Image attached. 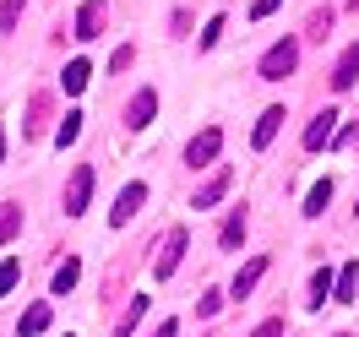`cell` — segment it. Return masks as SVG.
Wrapping results in <instances>:
<instances>
[{
    "mask_svg": "<svg viewBox=\"0 0 359 337\" xmlns=\"http://www.w3.org/2000/svg\"><path fill=\"white\" fill-rule=\"evenodd\" d=\"M294 66H299V44L294 39H283V44H272L267 55H262V82H283V76H294Z\"/></svg>",
    "mask_w": 359,
    "mask_h": 337,
    "instance_id": "6da1fadb",
    "label": "cell"
},
{
    "mask_svg": "<svg viewBox=\"0 0 359 337\" xmlns=\"http://www.w3.org/2000/svg\"><path fill=\"white\" fill-rule=\"evenodd\" d=\"M88 196H93V169L76 163V169H71V185H66V218H82V212H88Z\"/></svg>",
    "mask_w": 359,
    "mask_h": 337,
    "instance_id": "7a4b0ae2",
    "label": "cell"
},
{
    "mask_svg": "<svg viewBox=\"0 0 359 337\" xmlns=\"http://www.w3.org/2000/svg\"><path fill=\"white\" fill-rule=\"evenodd\" d=\"M332 136H337V109H321L305 125V153H321V147H332Z\"/></svg>",
    "mask_w": 359,
    "mask_h": 337,
    "instance_id": "3957f363",
    "label": "cell"
},
{
    "mask_svg": "<svg viewBox=\"0 0 359 337\" xmlns=\"http://www.w3.org/2000/svg\"><path fill=\"white\" fill-rule=\"evenodd\" d=\"M218 147H224V131H218V125H207V131L185 147V163H191V169H202V163H212V158H218Z\"/></svg>",
    "mask_w": 359,
    "mask_h": 337,
    "instance_id": "277c9868",
    "label": "cell"
},
{
    "mask_svg": "<svg viewBox=\"0 0 359 337\" xmlns=\"http://www.w3.org/2000/svg\"><path fill=\"white\" fill-rule=\"evenodd\" d=\"M153 114H158V92L142 88L131 104H126V125H131V131H147V125H153Z\"/></svg>",
    "mask_w": 359,
    "mask_h": 337,
    "instance_id": "5b68a950",
    "label": "cell"
},
{
    "mask_svg": "<svg viewBox=\"0 0 359 337\" xmlns=\"http://www.w3.org/2000/svg\"><path fill=\"white\" fill-rule=\"evenodd\" d=\"M142 202H147V185L136 180V185H126V191H120V202H114V212H109V223L120 228V223H131L136 212H142Z\"/></svg>",
    "mask_w": 359,
    "mask_h": 337,
    "instance_id": "8992f818",
    "label": "cell"
},
{
    "mask_svg": "<svg viewBox=\"0 0 359 337\" xmlns=\"http://www.w3.org/2000/svg\"><path fill=\"white\" fill-rule=\"evenodd\" d=\"M180 256H185V228H175V234L163 240V256H158V267H153V277H158V283H163V277H175Z\"/></svg>",
    "mask_w": 359,
    "mask_h": 337,
    "instance_id": "52a82bcc",
    "label": "cell"
},
{
    "mask_svg": "<svg viewBox=\"0 0 359 337\" xmlns=\"http://www.w3.org/2000/svg\"><path fill=\"white\" fill-rule=\"evenodd\" d=\"M229 185H234V169H218V174L196 191V202H191V207H196V212H202V207H218V202L229 196Z\"/></svg>",
    "mask_w": 359,
    "mask_h": 337,
    "instance_id": "ba28073f",
    "label": "cell"
},
{
    "mask_svg": "<svg viewBox=\"0 0 359 337\" xmlns=\"http://www.w3.org/2000/svg\"><path fill=\"white\" fill-rule=\"evenodd\" d=\"M283 120H289V114H283V104H272V109L256 120V136H250V147H256V153H262V147H272V136L283 131Z\"/></svg>",
    "mask_w": 359,
    "mask_h": 337,
    "instance_id": "9c48e42d",
    "label": "cell"
},
{
    "mask_svg": "<svg viewBox=\"0 0 359 337\" xmlns=\"http://www.w3.org/2000/svg\"><path fill=\"white\" fill-rule=\"evenodd\" d=\"M354 82H359V44H348V49H343V60H337V71H332V88L348 92Z\"/></svg>",
    "mask_w": 359,
    "mask_h": 337,
    "instance_id": "30bf717a",
    "label": "cell"
},
{
    "mask_svg": "<svg viewBox=\"0 0 359 337\" xmlns=\"http://www.w3.org/2000/svg\"><path fill=\"white\" fill-rule=\"evenodd\" d=\"M104 11H109L104 0H88V6L76 11V39H98V27H104Z\"/></svg>",
    "mask_w": 359,
    "mask_h": 337,
    "instance_id": "8fae6325",
    "label": "cell"
},
{
    "mask_svg": "<svg viewBox=\"0 0 359 337\" xmlns=\"http://www.w3.org/2000/svg\"><path fill=\"white\" fill-rule=\"evenodd\" d=\"M262 272H267V261H262V256H256V261H245V267H240V277H234V299H250V289H256V283H262Z\"/></svg>",
    "mask_w": 359,
    "mask_h": 337,
    "instance_id": "7c38bea8",
    "label": "cell"
},
{
    "mask_svg": "<svg viewBox=\"0 0 359 337\" xmlns=\"http://www.w3.org/2000/svg\"><path fill=\"white\" fill-rule=\"evenodd\" d=\"M332 299H343V305H354L359 299V267L348 261V267H337V289H332Z\"/></svg>",
    "mask_w": 359,
    "mask_h": 337,
    "instance_id": "4fadbf2b",
    "label": "cell"
},
{
    "mask_svg": "<svg viewBox=\"0 0 359 337\" xmlns=\"http://www.w3.org/2000/svg\"><path fill=\"white\" fill-rule=\"evenodd\" d=\"M49 326V305H27V315L17 321V337H39Z\"/></svg>",
    "mask_w": 359,
    "mask_h": 337,
    "instance_id": "5bb4252c",
    "label": "cell"
},
{
    "mask_svg": "<svg viewBox=\"0 0 359 337\" xmlns=\"http://www.w3.org/2000/svg\"><path fill=\"white\" fill-rule=\"evenodd\" d=\"M240 240H245V212H229V223H224V234H218V245H224V250H240Z\"/></svg>",
    "mask_w": 359,
    "mask_h": 337,
    "instance_id": "9a60e30c",
    "label": "cell"
},
{
    "mask_svg": "<svg viewBox=\"0 0 359 337\" xmlns=\"http://www.w3.org/2000/svg\"><path fill=\"white\" fill-rule=\"evenodd\" d=\"M88 76H93V66H88V60H71V66L60 71V82H66V92H82V88H88Z\"/></svg>",
    "mask_w": 359,
    "mask_h": 337,
    "instance_id": "2e32d148",
    "label": "cell"
},
{
    "mask_svg": "<svg viewBox=\"0 0 359 337\" xmlns=\"http://www.w3.org/2000/svg\"><path fill=\"white\" fill-rule=\"evenodd\" d=\"M327 207H332V180H321V185L311 191V202H305V218H321Z\"/></svg>",
    "mask_w": 359,
    "mask_h": 337,
    "instance_id": "e0dca14e",
    "label": "cell"
},
{
    "mask_svg": "<svg viewBox=\"0 0 359 337\" xmlns=\"http://www.w3.org/2000/svg\"><path fill=\"white\" fill-rule=\"evenodd\" d=\"M22 228V207H0V245H11Z\"/></svg>",
    "mask_w": 359,
    "mask_h": 337,
    "instance_id": "ac0fdd59",
    "label": "cell"
},
{
    "mask_svg": "<svg viewBox=\"0 0 359 337\" xmlns=\"http://www.w3.org/2000/svg\"><path fill=\"white\" fill-rule=\"evenodd\" d=\"M332 289H337V272L321 267V272L311 277V305H327V294H332Z\"/></svg>",
    "mask_w": 359,
    "mask_h": 337,
    "instance_id": "d6986e66",
    "label": "cell"
},
{
    "mask_svg": "<svg viewBox=\"0 0 359 337\" xmlns=\"http://www.w3.org/2000/svg\"><path fill=\"white\" fill-rule=\"evenodd\" d=\"M76 277H82V267H76V261L66 256V261L55 267V294H71V289H76Z\"/></svg>",
    "mask_w": 359,
    "mask_h": 337,
    "instance_id": "ffe728a7",
    "label": "cell"
},
{
    "mask_svg": "<svg viewBox=\"0 0 359 337\" xmlns=\"http://www.w3.org/2000/svg\"><path fill=\"white\" fill-rule=\"evenodd\" d=\"M142 315H147V294H136V299H131V310L120 315V337H131V326L142 321Z\"/></svg>",
    "mask_w": 359,
    "mask_h": 337,
    "instance_id": "44dd1931",
    "label": "cell"
},
{
    "mask_svg": "<svg viewBox=\"0 0 359 337\" xmlns=\"http://www.w3.org/2000/svg\"><path fill=\"white\" fill-rule=\"evenodd\" d=\"M76 136H82V114L71 109L66 120H60V131H55V142H60V147H71V142H76Z\"/></svg>",
    "mask_w": 359,
    "mask_h": 337,
    "instance_id": "7402d4cb",
    "label": "cell"
},
{
    "mask_svg": "<svg viewBox=\"0 0 359 337\" xmlns=\"http://www.w3.org/2000/svg\"><path fill=\"white\" fill-rule=\"evenodd\" d=\"M332 22H337V11H332V6H321V11L311 17V39H327V33H332Z\"/></svg>",
    "mask_w": 359,
    "mask_h": 337,
    "instance_id": "603a6c76",
    "label": "cell"
},
{
    "mask_svg": "<svg viewBox=\"0 0 359 337\" xmlns=\"http://www.w3.org/2000/svg\"><path fill=\"white\" fill-rule=\"evenodd\" d=\"M17 277H22V261H17V256H11V261H0V294L17 289Z\"/></svg>",
    "mask_w": 359,
    "mask_h": 337,
    "instance_id": "cb8c5ba5",
    "label": "cell"
},
{
    "mask_svg": "<svg viewBox=\"0 0 359 337\" xmlns=\"http://www.w3.org/2000/svg\"><path fill=\"white\" fill-rule=\"evenodd\" d=\"M22 6H27V0H6V6H0V33H11V27H17Z\"/></svg>",
    "mask_w": 359,
    "mask_h": 337,
    "instance_id": "d4e9b609",
    "label": "cell"
},
{
    "mask_svg": "<svg viewBox=\"0 0 359 337\" xmlns=\"http://www.w3.org/2000/svg\"><path fill=\"white\" fill-rule=\"evenodd\" d=\"M27 114H33V120H27V131H39V125H44V114H49V98H44V92L33 98V109H27Z\"/></svg>",
    "mask_w": 359,
    "mask_h": 337,
    "instance_id": "484cf974",
    "label": "cell"
},
{
    "mask_svg": "<svg viewBox=\"0 0 359 337\" xmlns=\"http://www.w3.org/2000/svg\"><path fill=\"white\" fill-rule=\"evenodd\" d=\"M218 39H224V17H212V22H207V33H202V49H212Z\"/></svg>",
    "mask_w": 359,
    "mask_h": 337,
    "instance_id": "4316f807",
    "label": "cell"
},
{
    "mask_svg": "<svg viewBox=\"0 0 359 337\" xmlns=\"http://www.w3.org/2000/svg\"><path fill=\"white\" fill-rule=\"evenodd\" d=\"M250 337H289V332H283V321L272 315V321H262V326H256V332H250Z\"/></svg>",
    "mask_w": 359,
    "mask_h": 337,
    "instance_id": "83f0119b",
    "label": "cell"
},
{
    "mask_svg": "<svg viewBox=\"0 0 359 337\" xmlns=\"http://www.w3.org/2000/svg\"><path fill=\"white\" fill-rule=\"evenodd\" d=\"M278 6H283V0H250V17H256V22H262V17H272V11H278Z\"/></svg>",
    "mask_w": 359,
    "mask_h": 337,
    "instance_id": "f1b7e54d",
    "label": "cell"
},
{
    "mask_svg": "<svg viewBox=\"0 0 359 337\" xmlns=\"http://www.w3.org/2000/svg\"><path fill=\"white\" fill-rule=\"evenodd\" d=\"M332 142H337V147H359V125H354V131H343V136H332Z\"/></svg>",
    "mask_w": 359,
    "mask_h": 337,
    "instance_id": "f546056e",
    "label": "cell"
},
{
    "mask_svg": "<svg viewBox=\"0 0 359 337\" xmlns=\"http://www.w3.org/2000/svg\"><path fill=\"white\" fill-rule=\"evenodd\" d=\"M153 337H180V326H175V321H163V326H158Z\"/></svg>",
    "mask_w": 359,
    "mask_h": 337,
    "instance_id": "4dcf8cb0",
    "label": "cell"
},
{
    "mask_svg": "<svg viewBox=\"0 0 359 337\" xmlns=\"http://www.w3.org/2000/svg\"><path fill=\"white\" fill-rule=\"evenodd\" d=\"M0 163H6V125H0Z\"/></svg>",
    "mask_w": 359,
    "mask_h": 337,
    "instance_id": "1f68e13d",
    "label": "cell"
},
{
    "mask_svg": "<svg viewBox=\"0 0 359 337\" xmlns=\"http://www.w3.org/2000/svg\"><path fill=\"white\" fill-rule=\"evenodd\" d=\"M354 11H359V0H354Z\"/></svg>",
    "mask_w": 359,
    "mask_h": 337,
    "instance_id": "d6a6232c",
    "label": "cell"
},
{
    "mask_svg": "<svg viewBox=\"0 0 359 337\" xmlns=\"http://www.w3.org/2000/svg\"><path fill=\"white\" fill-rule=\"evenodd\" d=\"M354 212H359V207H354Z\"/></svg>",
    "mask_w": 359,
    "mask_h": 337,
    "instance_id": "836d02e7",
    "label": "cell"
}]
</instances>
